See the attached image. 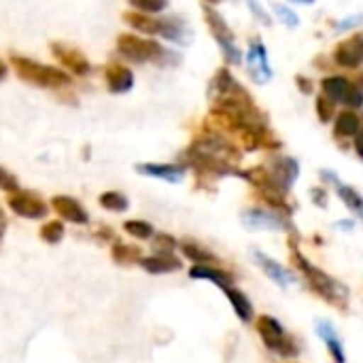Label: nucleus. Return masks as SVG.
Listing matches in <instances>:
<instances>
[{
	"label": "nucleus",
	"instance_id": "9d476101",
	"mask_svg": "<svg viewBox=\"0 0 363 363\" xmlns=\"http://www.w3.org/2000/svg\"><path fill=\"white\" fill-rule=\"evenodd\" d=\"M51 55L60 62V66H64V70L68 74L74 77H87L91 72V64L89 60L72 45L66 43H51Z\"/></svg>",
	"mask_w": 363,
	"mask_h": 363
},
{
	"label": "nucleus",
	"instance_id": "2f4dec72",
	"mask_svg": "<svg viewBox=\"0 0 363 363\" xmlns=\"http://www.w3.org/2000/svg\"><path fill=\"white\" fill-rule=\"evenodd\" d=\"M0 189L4 194H13V191L21 189L19 187V179L9 168H4V166H0Z\"/></svg>",
	"mask_w": 363,
	"mask_h": 363
},
{
	"label": "nucleus",
	"instance_id": "4468645a",
	"mask_svg": "<svg viewBox=\"0 0 363 363\" xmlns=\"http://www.w3.org/2000/svg\"><path fill=\"white\" fill-rule=\"evenodd\" d=\"M104 83L106 89L115 96L128 94L134 87V72L119 62H108L104 68Z\"/></svg>",
	"mask_w": 363,
	"mask_h": 363
},
{
	"label": "nucleus",
	"instance_id": "9b49d317",
	"mask_svg": "<svg viewBox=\"0 0 363 363\" xmlns=\"http://www.w3.org/2000/svg\"><path fill=\"white\" fill-rule=\"evenodd\" d=\"M247 70L255 83H268L272 79V68L268 62V51L262 38H251L247 49Z\"/></svg>",
	"mask_w": 363,
	"mask_h": 363
},
{
	"label": "nucleus",
	"instance_id": "c9c22d12",
	"mask_svg": "<svg viewBox=\"0 0 363 363\" xmlns=\"http://www.w3.org/2000/svg\"><path fill=\"white\" fill-rule=\"evenodd\" d=\"M363 23V15H357V17H347V19H342L336 28L340 30V32H345V30H351V28H355V26H359Z\"/></svg>",
	"mask_w": 363,
	"mask_h": 363
},
{
	"label": "nucleus",
	"instance_id": "f3484780",
	"mask_svg": "<svg viewBox=\"0 0 363 363\" xmlns=\"http://www.w3.org/2000/svg\"><path fill=\"white\" fill-rule=\"evenodd\" d=\"M268 170H270V174L274 177V181L289 194V189H291V185H294V181L298 179V174H300V166H298V162L294 160V157H285V155H281V157H272V162H270V166H268Z\"/></svg>",
	"mask_w": 363,
	"mask_h": 363
},
{
	"label": "nucleus",
	"instance_id": "f257e3e1",
	"mask_svg": "<svg viewBox=\"0 0 363 363\" xmlns=\"http://www.w3.org/2000/svg\"><path fill=\"white\" fill-rule=\"evenodd\" d=\"M240 149L228 138V134L204 128L194 143L181 153V164L185 168H194L198 177H238V164H240Z\"/></svg>",
	"mask_w": 363,
	"mask_h": 363
},
{
	"label": "nucleus",
	"instance_id": "a878e982",
	"mask_svg": "<svg viewBox=\"0 0 363 363\" xmlns=\"http://www.w3.org/2000/svg\"><path fill=\"white\" fill-rule=\"evenodd\" d=\"M98 204L108 213H125L130 208V200L121 191H104V194H100Z\"/></svg>",
	"mask_w": 363,
	"mask_h": 363
},
{
	"label": "nucleus",
	"instance_id": "473e14b6",
	"mask_svg": "<svg viewBox=\"0 0 363 363\" xmlns=\"http://www.w3.org/2000/svg\"><path fill=\"white\" fill-rule=\"evenodd\" d=\"M325 345H328V353L334 359V363H347V355H345V349H342V342H340L338 336L336 338H328Z\"/></svg>",
	"mask_w": 363,
	"mask_h": 363
},
{
	"label": "nucleus",
	"instance_id": "393cba45",
	"mask_svg": "<svg viewBox=\"0 0 363 363\" xmlns=\"http://www.w3.org/2000/svg\"><path fill=\"white\" fill-rule=\"evenodd\" d=\"M334 183H336V194H338V198L345 202V206L349 208V211H353L359 219H363V196L355 189V187H351V185H342V183H338L336 181V177H334Z\"/></svg>",
	"mask_w": 363,
	"mask_h": 363
},
{
	"label": "nucleus",
	"instance_id": "cd10ccee",
	"mask_svg": "<svg viewBox=\"0 0 363 363\" xmlns=\"http://www.w3.org/2000/svg\"><path fill=\"white\" fill-rule=\"evenodd\" d=\"M179 249V240L168 234V232H155L151 238V251L153 255H174V251Z\"/></svg>",
	"mask_w": 363,
	"mask_h": 363
},
{
	"label": "nucleus",
	"instance_id": "a211bd4d",
	"mask_svg": "<svg viewBox=\"0 0 363 363\" xmlns=\"http://www.w3.org/2000/svg\"><path fill=\"white\" fill-rule=\"evenodd\" d=\"M179 251H181V255H183L187 262H191L194 266H219V262H221L213 251H208L204 245H200V242L194 240V238H183V240H179Z\"/></svg>",
	"mask_w": 363,
	"mask_h": 363
},
{
	"label": "nucleus",
	"instance_id": "79ce46f5",
	"mask_svg": "<svg viewBox=\"0 0 363 363\" xmlns=\"http://www.w3.org/2000/svg\"><path fill=\"white\" fill-rule=\"evenodd\" d=\"M6 74H9V66L0 60V81H4V79H6Z\"/></svg>",
	"mask_w": 363,
	"mask_h": 363
},
{
	"label": "nucleus",
	"instance_id": "412c9836",
	"mask_svg": "<svg viewBox=\"0 0 363 363\" xmlns=\"http://www.w3.org/2000/svg\"><path fill=\"white\" fill-rule=\"evenodd\" d=\"M138 266L147 274H172L183 268V262L177 255H145Z\"/></svg>",
	"mask_w": 363,
	"mask_h": 363
},
{
	"label": "nucleus",
	"instance_id": "39448f33",
	"mask_svg": "<svg viewBox=\"0 0 363 363\" xmlns=\"http://www.w3.org/2000/svg\"><path fill=\"white\" fill-rule=\"evenodd\" d=\"M11 66L15 70V74L34 87H43V89H64L72 83L70 74L62 68L55 66H47L40 62H34L30 57L23 55H11Z\"/></svg>",
	"mask_w": 363,
	"mask_h": 363
},
{
	"label": "nucleus",
	"instance_id": "58836bf2",
	"mask_svg": "<svg viewBox=\"0 0 363 363\" xmlns=\"http://www.w3.org/2000/svg\"><path fill=\"white\" fill-rule=\"evenodd\" d=\"M96 238L104 242V240H113L115 236H113V232H111V230H108L106 225H102V230H98V234H96ZM113 242H115V240H113Z\"/></svg>",
	"mask_w": 363,
	"mask_h": 363
},
{
	"label": "nucleus",
	"instance_id": "f8f14e48",
	"mask_svg": "<svg viewBox=\"0 0 363 363\" xmlns=\"http://www.w3.org/2000/svg\"><path fill=\"white\" fill-rule=\"evenodd\" d=\"M242 223L249 228H266V230H294L289 217L270 211V208H249L242 213Z\"/></svg>",
	"mask_w": 363,
	"mask_h": 363
},
{
	"label": "nucleus",
	"instance_id": "423d86ee",
	"mask_svg": "<svg viewBox=\"0 0 363 363\" xmlns=\"http://www.w3.org/2000/svg\"><path fill=\"white\" fill-rule=\"evenodd\" d=\"M255 330L257 336L262 338L264 347L270 353H277L283 359H296L300 355V345L298 340L283 328V323L270 315H259L255 319Z\"/></svg>",
	"mask_w": 363,
	"mask_h": 363
},
{
	"label": "nucleus",
	"instance_id": "6e6552de",
	"mask_svg": "<svg viewBox=\"0 0 363 363\" xmlns=\"http://www.w3.org/2000/svg\"><path fill=\"white\" fill-rule=\"evenodd\" d=\"M6 204L17 217L30 219V221H38L49 215V204L36 191H30V189H17L9 194Z\"/></svg>",
	"mask_w": 363,
	"mask_h": 363
},
{
	"label": "nucleus",
	"instance_id": "f704fd0d",
	"mask_svg": "<svg viewBox=\"0 0 363 363\" xmlns=\"http://www.w3.org/2000/svg\"><path fill=\"white\" fill-rule=\"evenodd\" d=\"M249 2V6H251V11L255 13V17L262 21V23H266V26H270V17H268V13L259 6V2L257 0H247Z\"/></svg>",
	"mask_w": 363,
	"mask_h": 363
},
{
	"label": "nucleus",
	"instance_id": "4be33fe9",
	"mask_svg": "<svg viewBox=\"0 0 363 363\" xmlns=\"http://www.w3.org/2000/svg\"><path fill=\"white\" fill-rule=\"evenodd\" d=\"M223 291H225V298H228V302L232 304L236 317H238L242 323L255 321V308H253V304H251V300H249V296H247L245 291H240V289H236V287H228V289H223Z\"/></svg>",
	"mask_w": 363,
	"mask_h": 363
},
{
	"label": "nucleus",
	"instance_id": "f03ea898",
	"mask_svg": "<svg viewBox=\"0 0 363 363\" xmlns=\"http://www.w3.org/2000/svg\"><path fill=\"white\" fill-rule=\"evenodd\" d=\"M289 255H291V262H294L296 270L302 274V279L306 281V285H308V289L313 294H317L325 304L334 306L340 313L349 311V300H351L349 287L345 283H340L338 279H334L332 274H328L325 270L317 268L313 262H308L304 257V253L300 251V247L296 242V236L289 238Z\"/></svg>",
	"mask_w": 363,
	"mask_h": 363
},
{
	"label": "nucleus",
	"instance_id": "aec40b11",
	"mask_svg": "<svg viewBox=\"0 0 363 363\" xmlns=\"http://www.w3.org/2000/svg\"><path fill=\"white\" fill-rule=\"evenodd\" d=\"M189 279L194 281H208L217 285L219 289L234 287V274L219 268V266H191L189 268Z\"/></svg>",
	"mask_w": 363,
	"mask_h": 363
},
{
	"label": "nucleus",
	"instance_id": "c756f323",
	"mask_svg": "<svg viewBox=\"0 0 363 363\" xmlns=\"http://www.w3.org/2000/svg\"><path fill=\"white\" fill-rule=\"evenodd\" d=\"M128 4L134 11L147 13V15H157L168 9V0H128Z\"/></svg>",
	"mask_w": 363,
	"mask_h": 363
},
{
	"label": "nucleus",
	"instance_id": "0eeeda50",
	"mask_svg": "<svg viewBox=\"0 0 363 363\" xmlns=\"http://www.w3.org/2000/svg\"><path fill=\"white\" fill-rule=\"evenodd\" d=\"M202 11H204L206 26H208L213 38L217 40V45H219L223 57L228 60V64L240 66V62H242V51L238 49L236 38H234V32H232V28L228 26V21H225V19L221 17V13H219L217 9H213L211 4H204Z\"/></svg>",
	"mask_w": 363,
	"mask_h": 363
},
{
	"label": "nucleus",
	"instance_id": "20e7f679",
	"mask_svg": "<svg viewBox=\"0 0 363 363\" xmlns=\"http://www.w3.org/2000/svg\"><path fill=\"white\" fill-rule=\"evenodd\" d=\"M123 21L132 30L143 32L147 36H160V38H166L177 45H185L189 40L187 23L174 15L157 17V15H147V13H138V11H128V13H123Z\"/></svg>",
	"mask_w": 363,
	"mask_h": 363
},
{
	"label": "nucleus",
	"instance_id": "2eb2a0df",
	"mask_svg": "<svg viewBox=\"0 0 363 363\" xmlns=\"http://www.w3.org/2000/svg\"><path fill=\"white\" fill-rule=\"evenodd\" d=\"M334 62L342 68H357L363 62V34L357 32L342 40L334 51Z\"/></svg>",
	"mask_w": 363,
	"mask_h": 363
},
{
	"label": "nucleus",
	"instance_id": "bb28decb",
	"mask_svg": "<svg viewBox=\"0 0 363 363\" xmlns=\"http://www.w3.org/2000/svg\"><path fill=\"white\" fill-rule=\"evenodd\" d=\"M38 236L45 245H60L66 236V228H64V221L60 219H51V221H45L38 230Z\"/></svg>",
	"mask_w": 363,
	"mask_h": 363
},
{
	"label": "nucleus",
	"instance_id": "5701e85b",
	"mask_svg": "<svg viewBox=\"0 0 363 363\" xmlns=\"http://www.w3.org/2000/svg\"><path fill=\"white\" fill-rule=\"evenodd\" d=\"M362 128V117L355 111H342L334 119V136L338 140L345 138H355Z\"/></svg>",
	"mask_w": 363,
	"mask_h": 363
},
{
	"label": "nucleus",
	"instance_id": "a18cd8bd",
	"mask_svg": "<svg viewBox=\"0 0 363 363\" xmlns=\"http://www.w3.org/2000/svg\"><path fill=\"white\" fill-rule=\"evenodd\" d=\"M0 240H2V238H0Z\"/></svg>",
	"mask_w": 363,
	"mask_h": 363
},
{
	"label": "nucleus",
	"instance_id": "37998d69",
	"mask_svg": "<svg viewBox=\"0 0 363 363\" xmlns=\"http://www.w3.org/2000/svg\"><path fill=\"white\" fill-rule=\"evenodd\" d=\"M294 2H302V4H311V2H315V0H294Z\"/></svg>",
	"mask_w": 363,
	"mask_h": 363
},
{
	"label": "nucleus",
	"instance_id": "b1692460",
	"mask_svg": "<svg viewBox=\"0 0 363 363\" xmlns=\"http://www.w3.org/2000/svg\"><path fill=\"white\" fill-rule=\"evenodd\" d=\"M143 249L138 245H130V242H123V240H115L111 245V259L117 264V266H134L143 259Z\"/></svg>",
	"mask_w": 363,
	"mask_h": 363
},
{
	"label": "nucleus",
	"instance_id": "7c9ffc66",
	"mask_svg": "<svg viewBox=\"0 0 363 363\" xmlns=\"http://www.w3.org/2000/svg\"><path fill=\"white\" fill-rule=\"evenodd\" d=\"M336 102L334 100H330L328 96H317L315 98V111H317V117L323 121V123H330L332 119H334V113H336V106H334Z\"/></svg>",
	"mask_w": 363,
	"mask_h": 363
},
{
	"label": "nucleus",
	"instance_id": "c85d7f7f",
	"mask_svg": "<svg viewBox=\"0 0 363 363\" xmlns=\"http://www.w3.org/2000/svg\"><path fill=\"white\" fill-rule=\"evenodd\" d=\"M123 232L136 240H151L153 234H155V228L149 223V221H143V219H128L123 221Z\"/></svg>",
	"mask_w": 363,
	"mask_h": 363
},
{
	"label": "nucleus",
	"instance_id": "a19ab883",
	"mask_svg": "<svg viewBox=\"0 0 363 363\" xmlns=\"http://www.w3.org/2000/svg\"><path fill=\"white\" fill-rule=\"evenodd\" d=\"M4 230H6V217H4V213L0 211V238L4 236Z\"/></svg>",
	"mask_w": 363,
	"mask_h": 363
},
{
	"label": "nucleus",
	"instance_id": "72a5a7b5",
	"mask_svg": "<svg viewBox=\"0 0 363 363\" xmlns=\"http://www.w3.org/2000/svg\"><path fill=\"white\" fill-rule=\"evenodd\" d=\"M274 11L279 13V17H281V21H285L289 28H296L298 23H300V19H298V15L294 13V11H289L287 6H283V4H274Z\"/></svg>",
	"mask_w": 363,
	"mask_h": 363
},
{
	"label": "nucleus",
	"instance_id": "e433bc0d",
	"mask_svg": "<svg viewBox=\"0 0 363 363\" xmlns=\"http://www.w3.org/2000/svg\"><path fill=\"white\" fill-rule=\"evenodd\" d=\"M313 202L319 204L321 208H325V204H328V194H325V189H321V187L313 189Z\"/></svg>",
	"mask_w": 363,
	"mask_h": 363
},
{
	"label": "nucleus",
	"instance_id": "7ed1b4c3",
	"mask_svg": "<svg viewBox=\"0 0 363 363\" xmlns=\"http://www.w3.org/2000/svg\"><path fill=\"white\" fill-rule=\"evenodd\" d=\"M117 53L132 64H160V66H168L181 60L179 53L166 49L162 43H157L155 38H147V36H138V34H119L117 36Z\"/></svg>",
	"mask_w": 363,
	"mask_h": 363
},
{
	"label": "nucleus",
	"instance_id": "c03bdc74",
	"mask_svg": "<svg viewBox=\"0 0 363 363\" xmlns=\"http://www.w3.org/2000/svg\"><path fill=\"white\" fill-rule=\"evenodd\" d=\"M206 2H208V4H217L219 0H206Z\"/></svg>",
	"mask_w": 363,
	"mask_h": 363
},
{
	"label": "nucleus",
	"instance_id": "ddd939ff",
	"mask_svg": "<svg viewBox=\"0 0 363 363\" xmlns=\"http://www.w3.org/2000/svg\"><path fill=\"white\" fill-rule=\"evenodd\" d=\"M49 208H53V213L60 217V221H66L72 225H87L89 223V215L83 208V204L70 196H53L49 202Z\"/></svg>",
	"mask_w": 363,
	"mask_h": 363
},
{
	"label": "nucleus",
	"instance_id": "4c0bfd02",
	"mask_svg": "<svg viewBox=\"0 0 363 363\" xmlns=\"http://www.w3.org/2000/svg\"><path fill=\"white\" fill-rule=\"evenodd\" d=\"M353 147H355V153L359 155V160H363V119H362V128H359L357 136L353 138Z\"/></svg>",
	"mask_w": 363,
	"mask_h": 363
},
{
	"label": "nucleus",
	"instance_id": "ea45409f",
	"mask_svg": "<svg viewBox=\"0 0 363 363\" xmlns=\"http://www.w3.org/2000/svg\"><path fill=\"white\" fill-rule=\"evenodd\" d=\"M296 83H298V85L302 87V91H304V94H311V91H313V87L308 85L311 81H308L306 77H298V79H296Z\"/></svg>",
	"mask_w": 363,
	"mask_h": 363
},
{
	"label": "nucleus",
	"instance_id": "6ab92c4d",
	"mask_svg": "<svg viewBox=\"0 0 363 363\" xmlns=\"http://www.w3.org/2000/svg\"><path fill=\"white\" fill-rule=\"evenodd\" d=\"M253 257H255V262H257V266L268 274V279H272L277 285H281V287H289V285H294L298 279H296V274L289 270V268H285V266H281L279 262H274L272 257H268L266 253H262V251H253Z\"/></svg>",
	"mask_w": 363,
	"mask_h": 363
},
{
	"label": "nucleus",
	"instance_id": "1a4fd4ad",
	"mask_svg": "<svg viewBox=\"0 0 363 363\" xmlns=\"http://www.w3.org/2000/svg\"><path fill=\"white\" fill-rule=\"evenodd\" d=\"M321 89H323V96H328L330 100L342 102L351 108H359L363 104V89L357 83L349 81L347 77H340V74L325 77L321 81Z\"/></svg>",
	"mask_w": 363,
	"mask_h": 363
},
{
	"label": "nucleus",
	"instance_id": "dca6fc26",
	"mask_svg": "<svg viewBox=\"0 0 363 363\" xmlns=\"http://www.w3.org/2000/svg\"><path fill=\"white\" fill-rule=\"evenodd\" d=\"M138 174L143 177H151V179H160L166 183H181L183 177L187 174V168L179 162V164H155V162H145V164H136L134 166Z\"/></svg>",
	"mask_w": 363,
	"mask_h": 363
}]
</instances>
